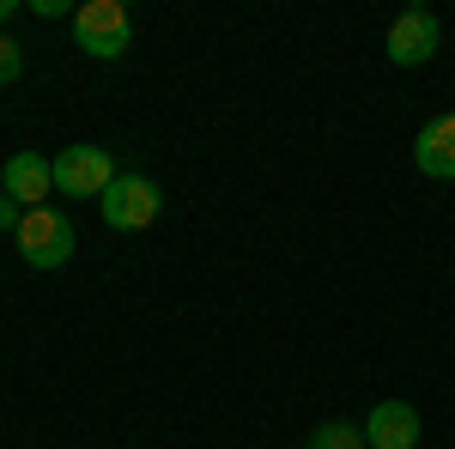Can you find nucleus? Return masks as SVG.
<instances>
[{"instance_id": "1a4fd4ad", "label": "nucleus", "mask_w": 455, "mask_h": 449, "mask_svg": "<svg viewBox=\"0 0 455 449\" xmlns=\"http://www.w3.org/2000/svg\"><path fill=\"white\" fill-rule=\"evenodd\" d=\"M310 449H371V444H364V431H358V425L328 419V425H315V431H310Z\"/></svg>"}, {"instance_id": "0eeeda50", "label": "nucleus", "mask_w": 455, "mask_h": 449, "mask_svg": "<svg viewBox=\"0 0 455 449\" xmlns=\"http://www.w3.org/2000/svg\"><path fill=\"white\" fill-rule=\"evenodd\" d=\"M413 164L425 176H437V182H455V109L450 116H431L413 140Z\"/></svg>"}, {"instance_id": "20e7f679", "label": "nucleus", "mask_w": 455, "mask_h": 449, "mask_svg": "<svg viewBox=\"0 0 455 449\" xmlns=\"http://www.w3.org/2000/svg\"><path fill=\"white\" fill-rule=\"evenodd\" d=\"M104 225L109 231H146L152 219H158V207H164V195H158V182L140 171H122L116 182L104 188Z\"/></svg>"}, {"instance_id": "f257e3e1", "label": "nucleus", "mask_w": 455, "mask_h": 449, "mask_svg": "<svg viewBox=\"0 0 455 449\" xmlns=\"http://www.w3.org/2000/svg\"><path fill=\"white\" fill-rule=\"evenodd\" d=\"M12 243H19V261L25 268H68L73 261V219L55 207H31L25 219H19V231H12Z\"/></svg>"}, {"instance_id": "f03ea898", "label": "nucleus", "mask_w": 455, "mask_h": 449, "mask_svg": "<svg viewBox=\"0 0 455 449\" xmlns=\"http://www.w3.org/2000/svg\"><path fill=\"white\" fill-rule=\"evenodd\" d=\"M73 43H79L92 61H116V55H128V43H134V19H128V6H122V0H85V6L73 12Z\"/></svg>"}, {"instance_id": "423d86ee", "label": "nucleus", "mask_w": 455, "mask_h": 449, "mask_svg": "<svg viewBox=\"0 0 455 449\" xmlns=\"http://www.w3.org/2000/svg\"><path fill=\"white\" fill-rule=\"evenodd\" d=\"M0 195H12L25 212L49 207V195H55V164H49L43 152H12L6 171H0Z\"/></svg>"}, {"instance_id": "9b49d317", "label": "nucleus", "mask_w": 455, "mask_h": 449, "mask_svg": "<svg viewBox=\"0 0 455 449\" xmlns=\"http://www.w3.org/2000/svg\"><path fill=\"white\" fill-rule=\"evenodd\" d=\"M19 219H25V207L12 195H0V231H19Z\"/></svg>"}, {"instance_id": "39448f33", "label": "nucleus", "mask_w": 455, "mask_h": 449, "mask_svg": "<svg viewBox=\"0 0 455 449\" xmlns=\"http://www.w3.org/2000/svg\"><path fill=\"white\" fill-rule=\"evenodd\" d=\"M437 43H443V25H437V12H425V6H413V12H401L395 25H388V61L395 68H425L431 55H437Z\"/></svg>"}, {"instance_id": "9d476101", "label": "nucleus", "mask_w": 455, "mask_h": 449, "mask_svg": "<svg viewBox=\"0 0 455 449\" xmlns=\"http://www.w3.org/2000/svg\"><path fill=\"white\" fill-rule=\"evenodd\" d=\"M19 73H25V49H19L12 36H0V85H12Z\"/></svg>"}, {"instance_id": "7ed1b4c3", "label": "nucleus", "mask_w": 455, "mask_h": 449, "mask_svg": "<svg viewBox=\"0 0 455 449\" xmlns=\"http://www.w3.org/2000/svg\"><path fill=\"white\" fill-rule=\"evenodd\" d=\"M49 164H55V195L68 201H104V188L122 176L104 146H61Z\"/></svg>"}, {"instance_id": "6e6552de", "label": "nucleus", "mask_w": 455, "mask_h": 449, "mask_svg": "<svg viewBox=\"0 0 455 449\" xmlns=\"http://www.w3.org/2000/svg\"><path fill=\"white\" fill-rule=\"evenodd\" d=\"M364 444L371 449H413L419 444V413L407 401H377L364 419Z\"/></svg>"}, {"instance_id": "f8f14e48", "label": "nucleus", "mask_w": 455, "mask_h": 449, "mask_svg": "<svg viewBox=\"0 0 455 449\" xmlns=\"http://www.w3.org/2000/svg\"><path fill=\"white\" fill-rule=\"evenodd\" d=\"M12 12H19V0H0V19H12Z\"/></svg>"}]
</instances>
